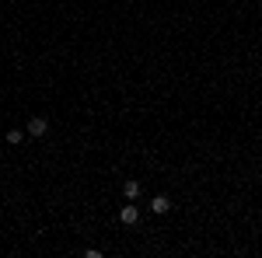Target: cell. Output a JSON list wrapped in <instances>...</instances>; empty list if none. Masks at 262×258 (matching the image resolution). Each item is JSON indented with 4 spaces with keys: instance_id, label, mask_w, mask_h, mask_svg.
Here are the masks:
<instances>
[{
    "instance_id": "1",
    "label": "cell",
    "mask_w": 262,
    "mask_h": 258,
    "mask_svg": "<svg viewBox=\"0 0 262 258\" xmlns=\"http://www.w3.org/2000/svg\"><path fill=\"white\" fill-rule=\"evenodd\" d=\"M46 129H49V119H42V115H35V119H28V126H25V133L28 136H46Z\"/></svg>"
},
{
    "instance_id": "2",
    "label": "cell",
    "mask_w": 262,
    "mask_h": 258,
    "mask_svg": "<svg viewBox=\"0 0 262 258\" xmlns=\"http://www.w3.org/2000/svg\"><path fill=\"white\" fill-rule=\"evenodd\" d=\"M119 220L126 223V227H133V223L140 220V209H137V206H122V209H119Z\"/></svg>"
},
{
    "instance_id": "3",
    "label": "cell",
    "mask_w": 262,
    "mask_h": 258,
    "mask_svg": "<svg viewBox=\"0 0 262 258\" xmlns=\"http://www.w3.org/2000/svg\"><path fill=\"white\" fill-rule=\"evenodd\" d=\"M122 196L133 202V199L140 196V181H137V178H126V181H122Z\"/></svg>"
},
{
    "instance_id": "4",
    "label": "cell",
    "mask_w": 262,
    "mask_h": 258,
    "mask_svg": "<svg viewBox=\"0 0 262 258\" xmlns=\"http://www.w3.org/2000/svg\"><path fill=\"white\" fill-rule=\"evenodd\" d=\"M171 209V199L168 196H154L150 199V213H168Z\"/></svg>"
},
{
    "instance_id": "5",
    "label": "cell",
    "mask_w": 262,
    "mask_h": 258,
    "mask_svg": "<svg viewBox=\"0 0 262 258\" xmlns=\"http://www.w3.org/2000/svg\"><path fill=\"white\" fill-rule=\"evenodd\" d=\"M21 139H25V133H21V129H7V143H11V147H18Z\"/></svg>"
}]
</instances>
